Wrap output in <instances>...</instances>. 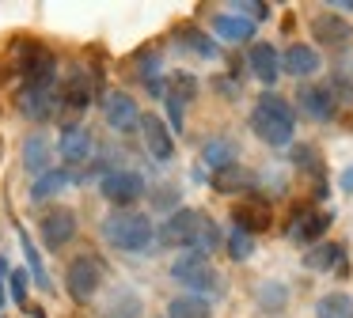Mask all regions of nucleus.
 <instances>
[{
	"label": "nucleus",
	"instance_id": "30",
	"mask_svg": "<svg viewBox=\"0 0 353 318\" xmlns=\"http://www.w3.org/2000/svg\"><path fill=\"white\" fill-rule=\"evenodd\" d=\"M216 246H221V231H216V224L205 216V220H201V231H198V239H194L190 250H194V254H205V257H209Z\"/></svg>",
	"mask_w": 353,
	"mask_h": 318
},
{
	"label": "nucleus",
	"instance_id": "15",
	"mask_svg": "<svg viewBox=\"0 0 353 318\" xmlns=\"http://www.w3.org/2000/svg\"><path fill=\"white\" fill-rule=\"evenodd\" d=\"M141 133H145V148L152 151L156 159H171L175 140H171V129L163 125L156 114H145V118H141Z\"/></svg>",
	"mask_w": 353,
	"mask_h": 318
},
{
	"label": "nucleus",
	"instance_id": "21",
	"mask_svg": "<svg viewBox=\"0 0 353 318\" xmlns=\"http://www.w3.org/2000/svg\"><path fill=\"white\" fill-rule=\"evenodd\" d=\"M54 91H34V87H23L19 91V110H23V118L31 121H46L50 114H54Z\"/></svg>",
	"mask_w": 353,
	"mask_h": 318
},
{
	"label": "nucleus",
	"instance_id": "37",
	"mask_svg": "<svg viewBox=\"0 0 353 318\" xmlns=\"http://www.w3.org/2000/svg\"><path fill=\"white\" fill-rule=\"evenodd\" d=\"M168 114H171V129H183V103L168 98Z\"/></svg>",
	"mask_w": 353,
	"mask_h": 318
},
{
	"label": "nucleus",
	"instance_id": "27",
	"mask_svg": "<svg viewBox=\"0 0 353 318\" xmlns=\"http://www.w3.org/2000/svg\"><path fill=\"white\" fill-rule=\"evenodd\" d=\"M315 318H353V299L345 292H330L315 303Z\"/></svg>",
	"mask_w": 353,
	"mask_h": 318
},
{
	"label": "nucleus",
	"instance_id": "17",
	"mask_svg": "<svg viewBox=\"0 0 353 318\" xmlns=\"http://www.w3.org/2000/svg\"><path fill=\"white\" fill-rule=\"evenodd\" d=\"M330 212H319V209H307V212H300L296 220H292V227H289V239L292 242H315L323 231L330 227Z\"/></svg>",
	"mask_w": 353,
	"mask_h": 318
},
{
	"label": "nucleus",
	"instance_id": "3",
	"mask_svg": "<svg viewBox=\"0 0 353 318\" xmlns=\"http://www.w3.org/2000/svg\"><path fill=\"white\" fill-rule=\"evenodd\" d=\"M171 277L179 280L183 288H190V295H201V292H221V277H216V269L209 265L205 254H194V250H186L183 257H175L171 262Z\"/></svg>",
	"mask_w": 353,
	"mask_h": 318
},
{
	"label": "nucleus",
	"instance_id": "39",
	"mask_svg": "<svg viewBox=\"0 0 353 318\" xmlns=\"http://www.w3.org/2000/svg\"><path fill=\"white\" fill-rule=\"evenodd\" d=\"M0 273H4V257H0ZM0 307H4V280H0Z\"/></svg>",
	"mask_w": 353,
	"mask_h": 318
},
{
	"label": "nucleus",
	"instance_id": "13",
	"mask_svg": "<svg viewBox=\"0 0 353 318\" xmlns=\"http://www.w3.org/2000/svg\"><path fill=\"white\" fill-rule=\"evenodd\" d=\"M232 220H236V231L259 235V231H270L274 212H270L266 201H239L236 209H232Z\"/></svg>",
	"mask_w": 353,
	"mask_h": 318
},
{
	"label": "nucleus",
	"instance_id": "35",
	"mask_svg": "<svg viewBox=\"0 0 353 318\" xmlns=\"http://www.w3.org/2000/svg\"><path fill=\"white\" fill-rule=\"evenodd\" d=\"M19 242H23V250H27V265H31L34 280H39V284H50V280H46V273H42V262H39V250H34V242L27 239V231L19 235Z\"/></svg>",
	"mask_w": 353,
	"mask_h": 318
},
{
	"label": "nucleus",
	"instance_id": "31",
	"mask_svg": "<svg viewBox=\"0 0 353 318\" xmlns=\"http://www.w3.org/2000/svg\"><path fill=\"white\" fill-rule=\"evenodd\" d=\"M259 303L266 310H281L285 303H289V292H285V284H277V280H266V284L259 288Z\"/></svg>",
	"mask_w": 353,
	"mask_h": 318
},
{
	"label": "nucleus",
	"instance_id": "34",
	"mask_svg": "<svg viewBox=\"0 0 353 318\" xmlns=\"http://www.w3.org/2000/svg\"><path fill=\"white\" fill-rule=\"evenodd\" d=\"M8 284H12V295H16V303H19V307H27V288H31V277H27V269H12Z\"/></svg>",
	"mask_w": 353,
	"mask_h": 318
},
{
	"label": "nucleus",
	"instance_id": "18",
	"mask_svg": "<svg viewBox=\"0 0 353 318\" xmlns=\"http://www.w3.org/2000/svg\"><path fill=\"white\" fill-rule=\"evenodd\" d=\"M304 265H307V269H315V273H327V269L345 273V250L338 246V242H319V246L307 250Z\"/></svg>",
	"mask_w": 353,
	"mask_h": 318
},
{
	"label": "nucleus",
	"instance_id": "2",
	"mask_svg": "<svg viewBox=\"0 0 353 318\" xmlns=\"http://www.w3.org/2000/svg\"><path fill=\"white\" fill-rule=\"evenodd\" d=\"M103 235H107V242L118 250H145L148 242H152L156 227L145 212H114V216H107V224H103Z\"/></svg>",
	"mask_w": 353,
	"mask_h": 318
},
{
	"label": "nucleus",
	"instance_id": "11",
	"mask_svg": "<svg viewBox=\"0 0 353 318\" xmlns=\"http://www.w3.org/2000/svg\"><path fill=\"white\" fill-rule=\"evenodd\" d=\"M103 118H107L110 129L125 133V129H133L141 121V110H137V103H133L125 91H110V95L103 98Z\"/></svg>",
	"mask_w": 353,
	"mask_h": 318
},
{
	"label": "nucleus",
	"instance_id": "6",
	"mask_svg": "<svg viewBox=\"0 0 353 318\" xmlns=\"http://www.w3.org/2000/svg\"><path fill=\"white\" fill-rule=\"evenodd\" d=\"M201 212L198 209H179V212H171L168 220H163V227H160V242L163 246H194V239H198V231H201Z\"/></svg>",
	"mask_w": 353,
	"mask_h": 318
},
{
	"label": "nucleus",
	"instance_id": "22",
	"mask_svg": "<svg viewBox=\"0 0 353 318\" xmlns=\"http://www.w3.org/2000/svg\"><path fill=\"white\" fill-rule=\"evenodd\" d=\"M213 30L224 42H251L254 38V23L243 15H213Z\"/></svg>",
	"mask_w": 353,
	"mask_h": 318
},
{
	"label": "nucleus",
	"instance_id": "14",
	"mask_svg": "<svg viewBox=\"0 0 353 318\" xmlns=\"http://www.w3.org/2000/svg\"><path fill=\"white\" fill-rule=\"evenodd\" d=\"M92 76L84 72V68H72L69 76H65V83H61V91H57V98H61L69 110H84L88 103H92Z\"/></svg>",
	"mask_w": 353,
	"mask_h": 318
},
{
	"label": "nucleus",
	"instance_id": "29",
	"mask_svg": "<svg viewBox=\"0 0 353 318\" xmlns=\"http://www.w3.org/2000/svg\"><path fill=\"white\" fill-rule=\"evenodd\" d=\"M163 95H168V98H175V103H183V106H186L194 95H198V80H194L190 72H175V76L168 80V87H163Z\"/></svg>",
	"mask_w": 353,
	"mask_h": 318
},
{
	"label": "nucleus",
	"instance_id": "20",
	"mask_svg": "<svg viewBox=\"0 0 353 318\" xmlns=\"http://www.w3.org/2000/svg\"><path fill=\"white\" fill-rule=\"evenodd\" d=\"M251 186H254V174L247 171V167H239V163L213 171V189L216 193H247Z\"/></svg>",
	"mask_w": 353,
	"mask_h": 318
},
{
	"label": "nucleus",
	"instance_id": "1",
	"mask_svg": "<svg viewBox=\"0 0 353 318\" xmlns=\"http://www.w3.org/2000/svg\"><path fill=\"white\" fill-rule=\"evenodd\" d=\"M251 129L262 144L285 148V144L292 140V133H296V110H292L281 95L266 91V95H259V103H254V110H251Z\"/></svg>",
	"mask_w": 353,
	"mask_h": 318
},
{
	"label": "nucleus",
	"instance_id": "40",
	"mask_svg": "<svg viewBox=\"0 0 353 318\" xmlns=\"http://www.w3.org/2000/svg\"><path fill=\"white\" fill-rule=\"evenodd\" d=\"M334 8H342V12H353V0H342V4H334Z\"/></svg>",
	"mask_w": 353,
	"mask_h": 318
},
{
	"label": "nucleus",
	"instance_id": "25",
	"mask_svg": "<svg viewBox=\"0 0 353 318\" xmlns=\"http://www.w3.org/2000/svg\"><path fill=\"white\" fill-rule=\"evenodd\" d=\"M23 167L31 174H46L50 171V140L46 136H27V144H23Z\"/></svg>",
	"mask_w": 353,
	"mask_h": 318
},
{
	"label": "nucleus",
	"instance_id": "10",
	"mask_svg": "<svg viewBox=\"0 0 353 318\" xmlns=\"http://www.w3.org/2000/svg\"><path fill=\"white\" fill-rule=\"evenodd\" d=\"M296 103H300V110H304L312 121H330V118H334V110H338L334 91L319 87V83H304V87L296 91Z\"/></svg>",
	"mask_w": 353,
	"mask_h": 318
},
{
	"label": "nucleus",
	"instance_id": "9",
	"mask_svg": "<svg viewBox=\"0 0 353 318\" xmlns=\"http://www.w3.org/2000/svg\"><path fill=\"white\" fill-rule=\"evenodd\" d=\"M312 38L315 45H330V50H345L353 42V27L334 12H319L312 19Z\"/></svg>",
	"mask_w": 353,
	"mask_h": 318
},
{
	"label": "nucleus",
	"instance_id": "5",
	"mask_svg": "<svg viewBox=\"0 0 353 318\" xmlns=\"http://www.w3.org/2000/svg\"><path fill=\"white\" fill-rule=\"evenodd\" d=\"M19 45H23V42H19ZM19 53H23V57H19V72H23L27 87L50 91V83H54V72H57L54 53H50L46 45H39V42H27Z\"/></svg>",
	"mask_w": 353,
	"mask_h": 318
},
{
	"label": "nucleus",
	"instance_id": "12",
	"mask_svg": "<svg viewBox=\"0 0 353 318\" xmlns=\"http://www.w3.org/2000/svg\"><path fill=\"white\" fill-rule=\"evenodd\" d=\"M247 65H251V76L259 83H277V76H281V53L274 50L270 42H254L251 53H247Z\"/></svg>",
	"mask_w": 353,
	"mask_h": 318
},
{
	"label": "nucleus",
	"instance_id": "8",
	"mask_svg": "<svg viewBox=\"0 0 353 318\" xmlns=\"http://www.w3.org/2000/svg\"><path fill=\"white\" fill-rule=\"evenodd\" d=\"M42 239H46V246H50V250L69 246V242L77 239V212L65 209V204L50 209L46 216H42Z\"/></svg>",
	"mask_w": 353,
	"mask_h": 318
},
{
	"label": "nucleus",
	"instance_id": "36",
	"mask_svg": "<svg viewBox=\"0 0 353 318\" xmlns=\"http://www.w3.org/2000/svg\"><path fill=\"white\" fill-rule=\"evenodd\" d=\"M137 310H141L137 295H133V292H125V295H122V307L114 303V307L107 310V318H137Z\"/></svg>",
	"mask_w": 353,
	"mask_h": 318
},
{
	"label": "nucleus",
	"instance_id": "26",
	"mask_svg": "<svg viewBox=\"0 0 353 318\" xmlns=\"http://www.w3.org/2000/svg\"><path fill=\"white\" fill-rule=\"evenodd\" d=\"M168 318H209V299L205 295H175Z\"/></svg>",
	"mask_w": 353,
	"mask_h": 318
},
{
	"label": "nucleus",
	"instance_id": "38",
	"mask_svg": "<svg viewBox=\"0 0 353 318\" xmlns=\"http://www.w3.org/2000/svg\"><path fill=\"white\" fill-rule=\"evenodd\" d=\"M342 189H345V193H353V167L342 174Z\"/></svg>",
	"mask_w": 353,
	"mask_h": 318
},
{
	"label": "nucleus",
	"instance_id": "32",
	"mask_svg": "<svg viewBox=\"0 0 353 318\" xmlns=\"http://www.w3.org/2000/svg\"><path fill=\"white\" fill-rule=\"evenodd\" d=\"M228 254L236 257V262H247V257L254 254V235H247V231H232V235H228Z\"/></svg>",
	"mask_w": 353,
	"mask_h": 318
},
{
	"label": "nucleus",
	"instance_id": "16",
	"mask_svg": "<svg viewBox=\"0 0 353 318\" xmlns=\"http://www.w3.org/2000/svg\"><path fill=\"white\" fill-rule=\"evenodd\" d=\"M57 151H61L65 163H88V156L95 151V140H92V133H88L84 125H72V129H65Z\"/></svg>",
	"mask_w": 353,
	"mask_h": 318
},
{
	"label": "nucleus",
	"instance_id": "33",
	"mask_svg": "<svg viewBox=\"0 0 353 318\" xmlns=\"http://www.w3.org/2000/svg\"><path fill=\"white\" fill-rule=\"evenodd\" d=\"M232 12H239L243 19H251V23L270 19V8L262 4V0H236V4H232Z\"/></svg>",
	"mask_w": 353,
	"mask_h": 318
},
{
	"label": "nucleus",
	"instance_id": "4",
	"mask_svg": "<svg viewBox=\"0 0 353 318\" xmlns=\"http://www.w3.org/2000/svg\"><path fill=\"white\" fill-rule=\"evenodd\" d=\"M103 284V262L95 254H80L69 262V269H65V288H69V295L77 303H88L95 295V288Z\"/></svg>",
	"mask_w": 353,
	"mask_h": 318
},
{
	"label": "nucleus",
	"instance_id": "28",
	"mask_svg": "<svg viewBox=\"0 0 353 318\" xmlns=\"http://www.w3.org/2000/svg\"><path fill=\"white\" fill-rule=\"evenodd\" d=\"M179 42H186V50H190V53H198V57H205V61H213V57H216L213 38H209V34H201L198 27H183V30H179Z\"/></svg>",
	"mask_w": 353,
	"mask_h": 318
},
{
	"label": "nucleus",
	"instance_id": "23",
	"mask_svg": "<svg viewBox=\"0 0 353 318\" xmlns=\"http://www.w3.org/2000/svg\"><path fill=\"white\" fill-rule=\"evenodd\" d=\"M201 159H205L213 171H221V167L239 163V148H236V140H228V136H213V140L201 148Z\"/></svg>",
	"mask_w": 353,
	"mask_h": 318
},
{
	"label": "nucleus",
	"instance_id": "19",
	"mask_svg": "<svg viewBox=\"0 0 353 318\" xmlns=\"http://www.w3.org/2000/svg\"><path fill=\"white\" fill-rule=\"evenodd\" d=\"M319 53L312 50V45H289V50H285V57H281V68L289 76H315L319 72Z\"/></svg>",
	"mask_w": 353,
	"mask_h": 318
},
{
	"label": "nucleus",
	"instance_id": "24",
	"mask_svg": "<svg viewBox=\"0 0 353 318\" xmlns=\"http://www.w3.org/2000/svg\"><path fill=\"white\" fill-rule=\"evenodd\" d=\"M69 182H72V174L65 171V167H61V171H57V167H50V171L42 174V178H34V186H31V201H50V197H57L65 186H69Z\"/></svg>",
	"mask_w": 353,
	"mask_h": 318
},
{
	"label": "nucleus",
	"instance_id": "7",
	"mask_svg": "<svg viewBox=\"0 0 353 318\" xmlns=\"http://www.w3.org/2000/svg\"><path fill=\"white\" fill-rule=\"evenodd\" d=\"M99 189L110 204H133L145 197V178L137 171H110V174H103Z\"/></svg>",
	"mask_w": 353,
	"mask_h": 318
}]
</instances>
